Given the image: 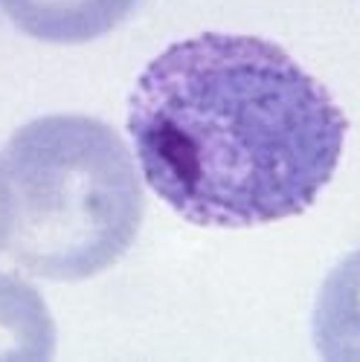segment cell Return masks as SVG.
<instances>
[{
  "mask_svg": "<svg viewBox=\"0 0 360 362\" xmlns=\"http://www.w3.org/2000/svg\"><path fill=\"white\" fill-rule=\"evenodd\" d=\"M332 93L256 35L203 33L166 47L131 93L145 183L195 226L250 229L308 212L343 160Z\"/></svg>",
  "mask_w": 360,
  "mask_h": 362,
  "instance_id": "obj_1",
  "label": "cell"
},
{
  "mask_svg": "<svg viewBox=\"0 0 360 362\" xmlns=\"http://www.w3.org/2000/svg\"><path fill=\"white\" fill-rule=\"evenodd\" d=\"M12 189L9 255L50 281H84L116 264L142 226L134 154L108 122L52 113L26 122L0 157Z\"/></svg>",
  "mask_w": 360,
  "mask_h": 362,
  "instance_id": "obj_2",
  "label": "cell"
},
{
  "mask_svg": "<svg viewBox=\"0 0 360 362\" xmlns=\"http://www.w3.org/2000/svg\"><path fill=\"white\" fill-rule=\"evenodd\" d=\"M137 0H0V9L29 38L50 44H84L108 35Z\"/></svg>",
  "mask_w": 360,
  "mask_h": 362,
  "instance_id": "obj_3",
  "label": "cell"
},
{
  "mask_svg": "<svg viewBox=\"0 0 360 362\" xmlns=\"http://www.w3.org/2000/svg\"><path fill=\"white\" fill-rule=\"evenodd\" d=\"M314 345L325 359H360V250L325 276L314 305Z\"/></svg>",
  "mask_w": 360,
  "mask_h": 362,
  "instance_id": "obj_4",
  "label": "cell"
},
{
  "mask_svg": "<svg viewBox=\"0 0 360 362\" xmlns=\"http://www.w3.org/2000/svg\"><path fill=\"white\" fill-rule=\"evenodd\" d=\"M55 356V322L41 293L9 273H0V359L44 362Z\"/></svg>",
  "mask_w": 360,
  "mask_h": 362,
  "instance_id": "obj_5",
  "label": "cell"
},
{
  "mask_svg": "<svg viewBox=\"0 0 360 362\" xmlns=\"http://www.w3.org/2000/svg\"><path fill=\"white\" fill-rule=\"evenodd\" d=\"M9 235H12V189L4 174V165H0V250L9 244Z\"/></svg>",
  "mask_w": 360,
  "mask_h": 362,
  "instance_id": "obj_6",
  "label": "cell"
}]
</instances>
